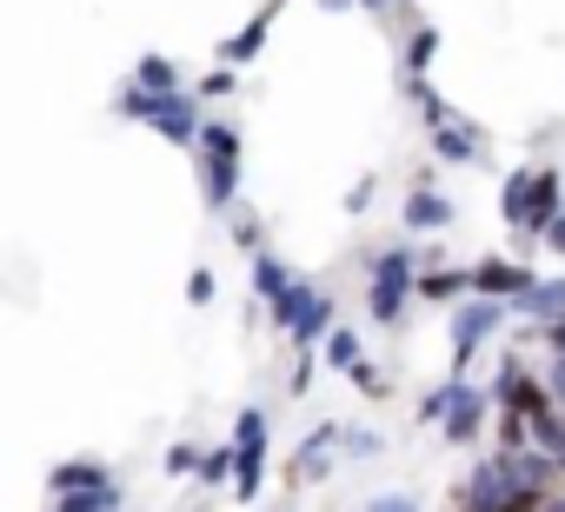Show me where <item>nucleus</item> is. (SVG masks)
<instances>
[{"mask_svg":"<svg viewBox=\"0 0 565 512\" xmlns=\"http://www.w3.org/2000/svg\"><path fill=\"white\" fill-rule=\"evenodd\" d=\"M558 479H565V459H558Z\"/></svg>","mask_w":565,"mask_h":512,"instance_id":"393cba45","label":"nucleus"},{"mask_svg":"<svg viewBox=\"0 0 565 512\" xmlns=\"http://www.w3.org/2000/svg\"><path fill=\"white\" fill-rule=\"evenodd\" d=\"M565 213V167H545L532 173V200H525V226H519V246H539V233Z\"/></svg>","mask_w":565,"mask_h":512,"instance_id":"39448f33","label":"nucleus"},{"mask_svg":"<svg viewBox=\"0 0 565 512\" xmlns=\"http://www.w3.org/2000/svg\"><path fill=\"white\" fill-rule=\"evenodd\" d=\"M459 505L466 512H525V505H545V499H532L525 492V472H519V459L512 452H486L472 472H466V486H459Z\"/></svg>","mask_w":565,"mask_h":512,"instance_id":"f257e3e1","label":"nucleus"},{"mask_svg":"<svg viewBox=\"0 0 565 512\" xmlns=\"http://www.w3.org/2000/svg\"><path fill=\"white\" fill-rule=\"evenodd\" d=\"M419 294V253L413 246H386L373 253V280H366V313L380 327H399L406 320V300Z\"/></svg>","mask_w":565,"mask_h":512,"instance_id":"f03ea898","label":"nucleus"},{"mask_svg":"<svg viewBox=\"0 0 565 512\" xmlns=\"http://www.w3.org/2000/svg\"><path fill=\"white\" fill-rule=\"evenodd\" d=\"M433 160H439V167H479V160H486V134H479L472 120L446 114V120L433 127Z\"/></svg>","mask_w":565,"mask_h":512,"instance_id":"0eeeda50","label":"nucleus"},{"mask_svg":"<svg viewBox=\"0 0 565 512\" xmlns=\"http://www.w3.org/2000/svg\"><path fill=\"white\" fill-rule=\"evenodd\" d=\"M360 8H373V14H399L406 0H360Z\"/></svg>","mask_w":565,"mask_h":512,"instance_id":"4be33fe9","label":"nucleus"},{"mask_svg":"<svg viewBox=\"0 0 565 512\" xmlns=\"http://www.w3.org/2000/svg\"><path fill=\"white\" fill-rule=\"evenodd\" d=\"M545 512H565V486H558V492H552V499H545Z\"/></svg>","mask_w":565,"mask_h":512,"instance_id":"5701e85b","label":"nucleus"},{"mask_svg":"<svg viewBox=\"0 0 565 512\" xmlns=\"http://www.w3.org/2000/svg\"><path fill=\"white\" fill-rule=\"evenodd\" d=\"M539 246H545V253H552V260H565V213H558V220H552V226H545V233H539Z\"/></svg>","mask_w":565,"mask_h":512,"instance_id":"aec40b11","label":"nucleus"},{"mask_svg":"<svg viewBox=\"0 0 565 512\" xmlns=\"http://www.w3.org/2000/svg\"><path fill=\"white\" fill-rule=\"evenodd\" d=\"M532 446L552 452V459H565V406H552V413L532 419Z\"/></svg>","mask_w":565,"mask_h":512,"instance_id":"dca6fc26","label":"nucleus"},{"mask_svg":"<svg viewBox=\"0 0 565 512\" xmlns=\"http://www.w3.org/2000/svg\"><path fill=\"white\" fill-rule=\"evenodd\" d=\"M459 512H466V505H459Z\"/></svg>","mask_w":565,"mask_h":512,"instance_id":"a878e982","label":"nucleus"},{"mask_svg":"<svg viewBox=\"0 0 565 512\" xmlns=\"http://www.w3.org/2000/svg\"><path fill=\"white\" fill-rule=\"evenodd\" d=\"M459 386H466V380H452V373H446V380H439V386H433V393H426V399H419V426H439V419H446V406H452V393H459Z\"/></svg>","mask_w":565,"mask_h":512,"instance_id":"a211bd4d","label":"nucleus"},{"mask_svg":"<svg viewBox=\"0 0 565 512\" xmlns=\"http://www.w3.org/2000/svg\"><path fill=\"white\" fill-rule=\"evenodd\" d=\"M532 280H539L532 260H505V253H486V260H472V294H486V300H505V307H512Z\"/></svg>","mask_w":565,"mask_h":512,"instance_id":"423d86ee","label":"nucleus"},{"mask_svg":"<svg viewBox=\"0 0 565 512\" xmlns=\"http://www.w3.org/2000/svg\"><path fill=\"white\" fill-rule=\"evenodd\" d=\"M519 340L539 346L545 360H565V320H552V327H519Z\"/></svg>","mask_w":565,"mask_h":512,"instance_id":"6ab92c4d","label":"nucleus"},{"mask_svg":"<svg viewBox=\"0 0 565 512\" xmlns=\"http://www.w3.org/2000/svg\"><path fill=\"white\" fill-rule=\"evenodd\" d=\"M452 226V200L439 193L433 173H419V186L406 193V233H446Z\"/></svg>","mask_w":565,"mask_h":512,"instance_id":"6e6552de","label":"nucleus"},{"mask_svg":"<svg viewBox=\"0 0 565 512\" xmlns=\"http://www.w3.org/2000/svg\"><path fill=\"white\" fill-rule=\"evenodd\" d=\"M439 61V28H413V41H406V74H426Z\"/></svg>","mask_w":565,"mask_h":512,"instance_id":"f3484780","label":"nucleus"},{"mask_svg":"<svg viewBox=\"0 0 565 512\" xmlns=\"http://www.w3.org/2000/svg\"><path fill=\"white\" fill-rule=\"evenodd\" d=\"M512 327V307L505 300H486V294H472V300H459L452 313H446V333H452V380H466L472 373V360H479V346L486 340H499Z\"/></svg>","mask_w":565,"mask_h":512,"instance_id":"7ed1b4c3","label":"nucleus"},{"mask_svg":"<svg viewBox=\"0 0 565 512\" xmlns=\"http://www.w3.org/2000/svg\"><path fill=\"white\" fill-rule=\"evenodd\" d=\"M525 512H545V505H525Z\"/></svg>","mask_w":565,"mask_h":512,"instance_id":"b1692460","label":"nucleus"},{"mask_svg":"<svg viewBox=\"0 0 565 512\" xmlns=\"http://www.w3.org/2000/svg\"><path fill=\"white\" fill-rule=\"evenodd\" d=\"M492 446L499 452H525L532 446V419L525 413H492Z\"/></svg>","mask_w":565,"mask_h":512,"instance_id":"4468645a","label":"nucleus"},{"mask_svg":"<svg viewBox=\"0 0 565 512\" xmlns=\"http://www.w3.org/2000/svg\"><path fill=\"white\" fill-rule=\"evenodd\" d=\"M333 446H340V426H320V433L300 446V459H294V479H320V472L333 466Z\"/></svg>","mask_w":565,"mask_h":512,"instance_id":"ddd939ff","label":"nucleus"},{"mask_svg":"<svg viewBox=\"0 0 565 512\" xmlns=\"http://www.w3.org/2000/svg\"><path fill=\"white\" fill-rule=\"evenodd\" d=\"M512 313H519V327H552V320H565V274L532 280V287L512 300Z\"/></svg>","mask_w":565,"mask_h":512,"instance_id":"1a4fd4ad","label":"nucleus"},{"mask_svg":"<svg viewBox=\"0 0 565 512\" xmlns=\"http://www.w3.org/2000/svg\"><path fill=\"white\" fill-rule=\"evenodd\" d=\"M492 413H499V406H492V393L466 380V386L452 393L446 419H439V439H446V446H479V439H486V426H492Z\"/></svg>","mask_w":565,"mask_h":512,"instance_id":"20e7f679","label":"nucleus"},{"mask_svg":"<svg viewBox=\"0 0 565 512\" xmlns=\"http://www.w3.org/2000/svg\"><path fill=\"white\" fill-rule=\"evenodd\" d=\"M532 173H539V160H525V167H512V173H505V186H499V213H505V226H512V233L525 226V200H532Z\"/></svg>","mask_w":565,"mask_h":512,"instance_id":"f8f14e48","label":"nucleus"},{"mask_svg":"<svg viewBox=\"0 0 565 512\" xmlns=\"http://www.w3.org/2000/svg\"><path fill=\"white\" fill-rule=\"evenodd\" d=\"M320 346H327V366H333V373H353V366L366 360V353H360V333H347V327H333Z\"/></svg>","mask_w":565,"mask_h":512,"instance_id":"2eb2a0df","label":"nucleus"},{"mask_svg":"<svg viewBox=\"0 0 565 512\" xmlns=\"http://www.w3.org/2000/svg\"><path fill=\"white\" fill-rule=\"evenodd\" d=\"M366 512H419V499H413V492H386V499H373Z\"/></svg>","mask_w":565,"mask_h":512,"instance_id":"412c9836","label":"nucleus"},{"mask_svg":"<svg viewBox=\"0 0 565 512\" xmlns=\"http://www.w3.org/2000/svg\"><path fill=\"white\" fill-rule=\"evenodd\" d=\"M259 466H266V419L246 413V426H239V492H259Z\"/></svg>","mask_w":565,"mask_h":512,"instance_id":"9b49d317","label":"nucleus"},{"mask_svg":"<svg viewBox=\"0 0 565 512\" xmlns=\"http://www.w3.org/2000/svg\"><path fill=\"white\" fill-rule=\"evenodd\" d=\"M200 140H206V186H213V200H226L233 193V173H239V140L226 127H206Z\"/></svg>","mask_w":565,"mask_h":512,"instance_id":"9d476101","label":"nucleus"}]
</instances>
